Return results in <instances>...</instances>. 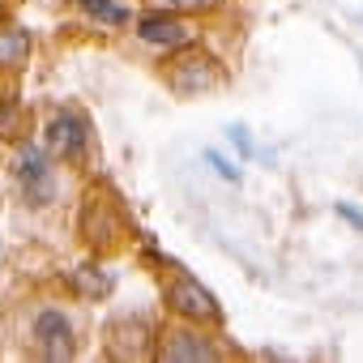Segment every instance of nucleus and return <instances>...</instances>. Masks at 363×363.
Wrapping results in <instances>:
<instances>
[{"label": "nucleus", "instance_id": "nucleus-1", "mask_svg": "<svg viewBox=\"0 0 363 363\" xmlns=\"http://www.w3.org/2000/svg\"><path fill=\"white\" fill-rule=\"evenodd\" d=\"M137 39L150 43V48L175 52V48H189V43H193V26L179 22V18H171V9H158V13L137 18Z\"/></svg>", "mask_w": 363, "mask_h": 363}, {"label": "nucleus", "instance_id": "nucleus-3", "mask_svg": "<svg viewBox=\"0 0 363 363\" xmlns=\"http://www.w3.org/2000/svg\"><path fill=\"white\" fill-rule=\"evenodd\" d=\"M35 342H39V350L48 359H69L73 354V325H69V316L56 312V308H43L35 316Z\"/></svg>", "mask_w": 363, "mask_h": 363}, {"label": "nucleus", "instance_id": "nucleus-13", "mask_svg": "<svg viewBox=\"0 0 363 363\" xmlns=\"http://www.w3.org/2000/svg\"><path fill=\"white\" fill-rule=\"evenodd\" d=\"M227 141H231L244 158H252V154H257V150H252V137H248V128H244V124H231V128H227Z\"/></svg>", "mask_w": 363, "mask_h": 363}, {"label": "nucleus", "instance_id": "nucleus-4", "mask_svg": "<svg viewBox=\"0 0 363 363\" xmlns=\"http://www.w3.org/2000/svg\"><path fill=\"white\" fill-rule=\"evenodd\" d=\"M86 141H90V124L77 116V111H56L52 124H48V145L65 158H82L86 154Z\"/></svg>", "mask_w": 363, "mask_h": 363}, {"label": "nucleus", "instance_id": "nucleus-12", "mask_svg": "<svg viewBox=\"0 0 363 363\" xmlns=\"http://www.w3.org/2000/svg\"><path fill=\"white\" fill-rule=\"evenodd\" d=\"M206 162H210V167H214V171L227 179V184H240V179H244V175H240V167H231V162H227L218 150H206Z\"/></svg>", "mask_w": 363, "mask_h": 363}, {"label": "nucleus", "instance_id": "nucleus-9", "mask_svg": "<svg viewBox=\"0 0 363 363\" xmlns=\"http://www.w3.org/2000/svg\"><path fill=\"white\" fill-rule=\"evenodd\" d=\"M77 5H82V13H90V18L107 22V26H128L133 22V13L124 5H116V0H77Z\"/></svg>", "mask_w": 363, "mask_h": 363}, {"label": "nucleus", "instance_id": "nucleus-2", "mask_svg": "<svg viewBox=\"0 0 363 363\" xmlns=\"http://www.w3.org/2000/svg\"><path fill=\"white\" fill-rule=\"evenodd\" d=\"M167 303H171L179 316H189V320H218V316H223L218 303H214V295H210L197 278H189V274L167 286Z\"/></svg>", "mask_w": 363, "mask_h": 363}, {"label": "nucleus", "instance_id": "nucleus-16", "mask_svg": "<svg viewBox=\"0 0 363 363\" xmlns=\"http://www.w3.org/2000/svg\"><path fill=\"white\" fill-rule=\"evenodd\" d=\"M13 124V107H0V128H9Z\"/></svg>", "mask_w": 363, "mask_h": 363}, {"label": "nucleus", "instance_id": "nucleus-5", "mask_svg": "<svg viewBox=\"0 0 363 363\" xmlns=\"http://www.w3.org/2000/svg\"><path fill=\"white\" fill-rule=\"evenodd\" d=\"M218 82H223V73L210 56H184L171 65V86L179 94H201V90H214Z\"/></svg>", "mask_w": 363, "mask_h": 363}, {"label": "nucleus", "instance_id": "nucleus-6", "mask_svg": "<svg viewBox=\"0 0 363 363\" xmlns=\"http://www.w3.org/2000/svg\"><path fill=\"white\" fill-rule=\"evenodd\" d=\"M162 359H171V363H179V359H218V350L210 342H201L197 333H167Z\"/></svg>", "mask_w": 363, "mask_h": 363}, {"label": "nucleus", "instance_id": "nucleus-7", "mask_svg": "<svg viewBox=\"0 0 363 363\" xmlns=\"http://www.w3.org/2000/svg\"><path fill=\"white\" fill-rule=\"evenodd\" d=\"M26 56H30V30H22V26L0 30V69H22Z\"/></svg>", "mask_w": 363, "mask_h": 363}, {"label": "nucleus", "instance_id": "nucleus-8", "mask_svg": "<svg viewBox=\"0 0 363 363\" xmlns=\"http://www.w3.org/2000/svg\"><path fill=\"white\" fill-rule=\"evenodd\" d=\"M13 175L22 179H43V175H52V167H48V154L39 150V145H22L18 150V158H13Z\"/></svg>", "mask_w": 363, "mask_h": 363}, {"label": "nucleus", "instance_id": "nucleus-11", "mask_svg": "<svg viewBox=\"0 0 363 363\" xmlns=\"http://www.w3.org/2000/svg\"><path fill=\"white\" fill-rule=\"evenodd\" d=\"M22 197H26L30 206H48V201L56 197V179H52V175H43V179H26V184H22Z\"/></svg>", "mask_w": 363, "mask_h": 363}, {"label": "nucleus", "instance_id": "nucleus-14", "mask_svg": "<svg viewBox=\"0 0 363 363\" xmlns=\"http://www.w3.org/2000/svg\"><path fill=\"white\" fill-rule=\"evenodd\" d=\"M218 0H158V9H171V13H189V9H214Z\"/></svg>", "mask_w": 363, "mask_h": 363}, {"label": "nucleus", "instance_id": "nucleus-10", "mask_svg": "<svg viewBox=\"0 0 363 363\" xmlns=\"http://www.w3.org/2000/svg\"><path fill=\"white\" fill-rule=\"evenodd\" d=\"M73 286H77L86 299H99V295H107V291H111V278H107V274H99L94 265H86V269H77V274H73Z\"/></svg>", "mask_w": 363, "mask_h": 363}, {"label": "nucleus", "instance_id": "nucleus-15", "mask_svg": "<svg viewBox=\"0 0 363 363\" xmlns=\"http://www.w3.org/2000/svg\"><path fill=\"white\" fill-rule=\"evenodd\" d=\"M333 210H337V218H346L350 227H359V231H363V210H359V206H350V201H337Z\"/></svg>", "mask_w": 363, "mask_h": 363}]
</instances>
